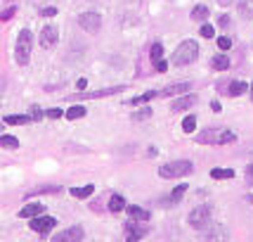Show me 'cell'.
<instances>
[{
    "instance_id": "12",
    "label": "cell",
    "mask_w": 253,
    "mask_h": 242,
    "mask_svg": "<svg viewBox=\"0 0 253 242\" xmlns=\"http://www.w3.org/2000/svg\"><path fill=\"white\" fill-rule=\"evenodd\" d=\"M123 91V88H104V91H95V93H83L80 91L78 95H71V100H95V97H104V95H114Z\"/></svg>"
},
{
    "instance_id": "31",
    "label": "cell",
    "mask_w": 253,
    "mask_h": 242,
    "mask_svg": "<svg viewBox=\"0 0 253 242\" xmlns=\"http://www.w3.org/2000/svg\"><path fill=\"white\" fill-rule=\"evenodd\" d=\"M149 117H152V109L147 107V109H142V112H135L133 121H145V119H149Z\"/></svg>"
},
{
    "instance_id": "15",
    "label": "cell",
    "mask_w": 253,
    "mask_h": 242,
    "mask_svg": "<svg viewBox=\"0 0 253 242\" xmlns=\"http://www.w3.org/2000/svg\"><path fill=\"white\" fill-rule=\"evenodd\" d=\"M128 209V216L133 218V221H140V223H147L149 218H152V214L147 212V209H142V207H126Z\"/></svg>"
},
{
    "instance_id": "26",
    "label": "cell",
    "mask_w": 253,
    "mask_h": 242,
    "mask_svg": "<svg viewBox=\"0 0 253 242\" xmlns=\"http://www.w3.org/2000/svg\"><path fill=\"white\" fill-rule=\"evenodd\" d=\"M154 97H159V93H156V91H149V93H142V95H137V97H133L130 105H145V102L154 100Z\"/></svg>"
},
{
    "instance_id": "34",
    "label": "cell",
    "mask_w": 253,
    "mask_h": 242,
    "mask_svg": "<svg viewBox=\"0 0 253 242\" xmlns=\"http://www.w3.org/2000/svg\"><path fill=\"white\" fill-rule=\"evenodd\" d=\"M201 36H203V38H213V33H215V29L211 27V24H203V27H201V31H199Z\"/></svg>"
},
{
    "instance_id": "24",
    "label": "cell",
    "mask_w": 253,
    "mask_h": 242,
    "mask_svg": "<svg viewBox=\"0 0 253 242\" xmlns=\"http://www.w3.org/2000/svg\"><path fill=\"white\" fill-rule=\"evenodd\" d=\"M211 178H215V181H227V178H234V171H232V169H213V171H211Z\"/></svg>"
},
{
    "instance_id": "32",
    "label": "cell",
    "mask_w": 253,
    "mask_h": 242,
    "mask_svg": "<svg viewBox=\"0 0 253 242\" xmlns=\"http://www.w3.org/2000/svg\"><path fill=\"white\" fill-rule=\"evenodd\" d=\"M43 114H45V112H43V109H40L38 105H33V107H31V114H28V117H31V121H40V119H43Z\"/></svg>"
},
{
    "instance_id": "40",
    "label": "cell",
    "mask_w": 253,
    "mask_h": 242,
    "mask_svg": "<svg viewBox=\"0 0 253 242\" xmlns=\"http://www.w3.org/2000/svg\"><path fill=\"white\" fill-rule=\"evenodd\" d=\"M76 88H78V91H85V88H88V81L78 79V81H76Z\"/></svg>"
},
{
    "instance_id": "22",
    "label": "cell",
    "mask_w": 253,
    "mask_h": 242,
    "mask_svg": "<svg viewBox=\"0 0 253 242\" xmlns=\"http://www.w3.org/2000/svg\"><path fill=\"white\" fill-rule=\"evenodd\" d=\"M192 19H194V22H206V19H208V7H206V5H197V7L192 10Z\"/></svg>"
},
{
    "instance_id": "3",
    "label": "cell",
    "mask_w": 253,
    "mask_h": 242,
    "mask_svg": "<svg viewBox=\"0 0 253 242\" xmlns=\"http://www.w3.org/2000/svg\"><path fill=\"white\" fill-rule=\"evenodd\" d=\"M197 140L199 143H211V145H227V143H234L237 135L232 131H227V128H208L201 135H197Z\"/></svg>"
},
{
    "instance_id": "7",
    "label": "cell",
    "mask_w": 253,
    "mask_h": 242,
    "mask_svg": "<svg viewBox=\"0 0 253 242\" xmlns=\"http://www.w3.org/2000/svg\"><path fill=\"white\" fill-rule=\"evenodd\" d=\"M78 24L83 31H88V33H97L100 27H102V17L97 12H83L78 17Z\"/></svg>"
},
{
    "instance_id": "13",
    "label": "cell",
    "mask_w": 253,
    "mask_h": 242,
    "mask_svg": "<svg viewBox=\"0 0 253 242\" xmlns=\"http://www.w3.org/2000/svg\"><path fill=\"white\" fill-rule=\"evenodd\" d=\"M38 214H45V204H26V207H22L19 209V218H33V216Z\"/></svg>"
},
{
    "instance_id": "8",
    "label": "cell",
    "mask_w": 253,
    "mask_h": 242,
    "mask_svg": "<svg viewBox=\"0 0 253 242\" xmlns=\"http://www.w3.org/2000/svg\"><path fill=\"white\" fill-rule=\"evenodd\" d=\"M57 38H59V31H57V27H43V31H40V48H45V50H50V48H54V43H57Z\"/></svg>"
},
{
    "instance_id": "1",
    "label": "cell",
    "mask_w": 253,
    "mask_h": 242,
    "mask_svg": "<svg viewBox=\"0 0 253 242\" xmlns=\"http://www.w3.org/2000/svg\"><path fill=\"white\" fill-rule=\"evenodd\" d=\"M199 57V45L194 40H182L177 48H175V55H173V64L175 67H187L192 62H197Z\"/></svg>"
},
{
    "instance_id": "2",
    "label": "cell",
    "mask_w": 253,
    "mask_h": 242,
    "mask_svg": "<svg viewBox=\"0 0 253 242\" xmlns=\"http://www.w3.org/2000/svg\"><path fill=\"white\" fill-rule=\"evenodd\" d=\"M31 48H33V36H31V31L24 29V31H19V36H17V45H14V60H17V64H28V60H31Z\"/></svg>"
},
{
    "instance_id": "41",
    "label": "cell",
    "mask_w": 253,
    "mask_h": 242,
    "mask_svg": "<svg viewBox=\"0 0 253 242\" xmlns=\"http://www.w3.org/2000/svg\"><path fill=\"white\" fill-rule=\"evenodd\" d=\"M211 109H213V112H223V107H220V102H218V100L211 102Z\"/></svg>"
},
{
    "instance_id": "43",
    "label": "cell",
    "mask_w": 253,
    "mask_h": 242,
    "mask_svg": "<svg viewBox=\"0 0 253 242\" xmlns=\"http://www.w3.org/2000/svg\"><path fill=\"white\" fill-rule=\"evenodd\" d=\"M246 176H249V178H253V164L249 166V169H246Z\"/></svg>"
},
{
    "instance_id": "16",
    "label": "cell",
    "mask_w": 253,
    "mask_h": 242,
    "mask_svg": "<svg viewBox=\"0 0 253 242\" xmlns=\"http://www.w3.org/2000/svg\"><path fill=\"white\" fill-rule=\"evenodd\" d=\"M88 114V109L83 107V105H74V107H69L67 112H64V117H67L69 121H76V119H83Z\"/></svg>"
},
{
    "instance_id": "23",
    "label": "cell",
    "mask_w": 253,
    "mask_h": 242,
    "mask_svg": "<svg viewBox=\"0 0 253 242\" xmlns=\"http://www.w3.org/2000/svg\"><path fill=\"white\" fill-rule=\"evenodd\" d=\"M0 148L5 150H17L19 148V140L14 135H0Z\"/></svg>"
},
{
    "instance_id": "44",
    "label": "cell",
    "mask_w": 253,
    "mask_h": 242,
    "mask_svg": "<svg viewBox=\"0 0 253 242\" xmlns=\"http://www.w3.org/2000/svg\"><path fill=\"white\" fill-rule=\"evenodd\" d=\"M249 202H251V204H253V195H249Z\"/></svg>"
},
{
    "instance_id": "17",
    "label": "cell",
    "mask_w": 253,
    "mask_h": 242,
    "mask_svg": "<svg viewBox=\"0 0 253 242\" xmlns=\"http://www.w3.org/2000/svg\"><path fill=\"white\" fill-rule=\"evenodd\" d=\"M211 67L215 71H225V69H229V57L227 55H215L213 60H211Z\"/></svg>"
},
{
    "instance_id": "42",
    "label": "cell",
    "mask_w": 253,
    "mask_h": 242,
    "mask_svg": "<svg viewBox=\"0 0 253 242\" xmlns=\"http://www.w3.org/2000/svg\"><path fill=\"white\" fill-rule=\"evenodd\" d=\"M234 0H218V5H223V7H227V5H232Z\"/></svg>"
},
{
    "instance_id": "45",
    "label": "cell",
    "mask_w": 253,
    "mask_h": 242,
    "mask_svg": "<svg viewBox=\"0 0 253 242\" xmlns=\"http://www.w3.org/2000/svg\"><path fill=\"white\" fill-rule=\"evenodd\" d=\"M251 100H253V86H251Z\"/></svg>"
},
{
    "instance_id": "39",
    "label": "cell",
    "mask_w": 253,
    "mask_h": 242,
    "mask_svg": "<svg viewBox=\"0 0 253 242\" xmlns=\"http://www.w3.org/2000/svg\"><path fill=\"white\" fill-rule=\"evenodd\" d=\"M218 24H220L223 29H227V27H229V17H227V14H223V17L218 19Z\"/></svg>"
},
{
    "instance_id": "35",
    "label": "cell",
    "mask_w": 253,
    "mask_h": 242,
    "mask_svg": "<svg viewBox=\"0 0 253 242\" xmlns=\"http://www.w3.org/2000/svg\"><path fill=\"white\" fill-rule=\"evenodd\" d=\"M218 48H220V50H229V48H232V40L227 38V36H220V38H218Z\"/></svg>"
},
{
    "instance_id": "10",
    "label": "cell",
    "mask_w": 253,
    "mask_h": 242,
    "mask_svg": "<svg viewBox=\"0 0 253 242\" xmlns=\"http://www.w3.org/2000/svg\"><path fill=\"white\" fill-rule=\"evenodd\" d=\"M54 240L57 242H78V240H83V228H80V226H74V228L62 230L59 235H54Z\"/></svg>"
},
{
    "instance_id": "20",
    "label": "cell",
    "mask_w": 253,
    "mask_h": 242,
    "mask_svg": "<svg viewBox=\"0 0 253 242\" xmlns=\"http://www.w3.org/2000/svg\"><path fill=\"white\" fill-rule=\"evenodd\" d=\"M28 121H31V117H26V114H10V117H5V123H10V126H24Z\"/></svg>"
},
{
    "instance_id": "18",
    "label": "cell",
    "mask_w": 253,
    "mask_h": 242,
    "mask_svg": "<svg viewBox=\"0 0 253 242\" xmlns=\"http://www.w3.org/2000/svg\"><path fill=\"white\" fill-rule=\"evenodd\" d=\"M244 91H249V86H246L244 81H234V83H229V86H227L225 93H227V95H232V97H239V95L244 93Z\"/></svg>"
},
{
    "instance_id": "30",
    "label": "cell",
    "mask_w": 253,
    "mask_h": 242,
    "mask_svg": "<svg viewBox=\"0 0 253 242\" xmlns=\"http://www.w3.org/2000/svg\"><path fill=\"white\" fill-rule=\"evenodd\" d=\"M149 57H152V62L163 60V45H161V43H154V45H152V50H149Z\"/></svg>"
},
{
    "instance_id": "14",
    "label": "cell",
    "mask_w": 253,
    "mask_h": 242,
    "mask_svg": "<svg viewBox=\"0 0 253 242\" xmlns=\"http://www.w3.org/2000/svg\"><path fill=\"white\" fill-rule=\"evenodd\" d=\"M194 105H197V95H182V97H180V100H175L173 102V112H182V109H189V107H194Z\"/></svg>"
},
{
    "instance_id": "27",
    "label": "cell",
    "mask_w": 253,
    "mask_h": 242,
    "mask_svg": "<svg viewBox=\"0 0 253 242\" xmlns=\"http://www.w3.org/2000/svg\"><path fill=\"white\" fill-rule=\"evenodd\" d=\"M59 190H62L59 185H43V188L31 190V192H28L26 197H33V195H48V192H52V195H54V192H59Z\"/></svg>"
},
{
    "instance_id": "25",
    "label": "cell",
    "mask_w": 253,
    "mask_h": 242,
    "mask_svg": "<svg viewBox=\"0 0 253 242\" xmlns=\"http://www.w3.org/2000/svg\"><path fill=\"white\" fill-rule=\"evenodd\" d=\"M239 14L251 19L253 17V0H239Z\"/></svg>"
},
{
    "instance_id": "36",
    "label": "cell",
    "mask_w": 253,
    "mask_h": 242,
    "mask_svg": "<svg viewBox=\"0 0 253 242\" xmlns=\"http://www.w3.org/2000/svg\"><path fill=\"white\" fill-rule=\"evenodd\" d=\"M45 114H48L50 119H59V117L64 114V109H59V107H50L48 112H45Z\"/></svg>"
},
{
    "instance_id": "33",
    "label": "cell",
    "mask_w": 253,
    "mask_h": 242,
    "mask_svg": "<svg viewBox=\"0 0 253 242\" xmlns=\"http://www.w3.org/2000/svg\"><path fill=\"white\" fill-rule=\"evenodd\" d=\"M14 12H17V7H7V10H2V12H0V22H7V19H12L14 17Z\"/></svg>"
},
{
    "instance_id": "38",
    "label": "cell",
    "mask_w": 253,
    "mask_h": 242,
    "mask_svg": "<svg viewBox=\"0 0 253 242\" xmlns=\"http://www.w3.org/2000/svg\"><path fill=\"white\" fill-rule=\"evenodd\" d=\"M154 64H156V71H159V74H163V71L168 69V62H163V60H159V62H154Z\"/></svg>"
},
{
    "instance_id": "4",
    "label": "cell",
    "mask_w": 253,
    "mask_h": 242,
    "mask_svg": "<svg viewBox=\"0 0 253 242\" xmlns=\"http://www.w3.org/2000/svg\"><path fill=\"white\" fill-rule=\"evenodd\" d=\"M192 161L187 159H177V161H168V164H163L159 169V176L161 178H180V176H187L192 174Z\"/></svg>"
},
{
    "instance_id": "28",
    "label": "cell",
    "mask_w": 253,
    "mask_h": 242,
    "mask_svg": "<svg viewBox=\"0 0 253 242\" xmlns=\"http://www.w3.org/2000/svg\"><path fill=\"white\" fill-rule=\"evenodd\" d=\"M194 128H197V117L189 114V117L182 119V131H185V133H194Z\"/></svg>"
},
{
    "instance_id": "11",
    "label": "cell",
    "mask_w": 253,
    "mask_h": 242,
    "mask_svg": "<svg viewBox=\"0 0 253 242\" xmlns=\"http://www.w3.org/2000/svg\"><path fill=\"white\" fill-rule=\"evenodd\" d=\"M194 86L192 83H173V86H168V88H163L159 93V97H173V95H185L189 93Z\"/></svg>"
},
{
    "instance_id": "6",
    "label": "cell",
    "mask_w": 253,
    "mask_h": 242,
    "mask_svg": "<svg viewBox=\"0 0 253 242\" xmlns=\"http://www.w3.org/2000/svg\"><path fill=\"white\" fill-rule=\"evenodd\" d=\"M31 230H36V233H40V235H48L50 230L57 226V218L54 216H45V214H38V216H33L31 218Z\"/></svg>"
},
{
    "instance_id": "21",
    "label": "cell",
    "mask_w": 253,
    "mask_h": 242,
    "mask_svg": "<svg viewBox=\"0 0 253 242\" xmlns=\"http://www.w3.org/2000/svg\"><path fill=\"white\" fill-rule=\"evenodd\" d=\"M95 192V185H83V188H71V195L74 197H78V200H85V197H90Z\"/></svg>"
},
{
    "instance_id": "5",
    "label": "cell",
    "mask_w": 253,
    "mask_h": 242,
    "mask_svg": "<svg viewBox=\"0 0 253 242\" xmlns=\"http://www.w3.org/2000/svg\"><path fill=\"white\" fill-rule=\"evenodd\" d=\"M211 218H213V209L208 204H201L189 214V226L197 230H203L206 226H211Z\"/></svg>"
},
{
    "instance_id": "37",
    "label": "cell",
    "mask_w": 253,
    "mask_h": 242,
    "mask_svg": "<svg viewBox=\"0 0 253 242\" xmlns=\"http://www.w3.org/2000/svg\"><path fill=\"white\" fill-rule=\"evenodd\" d=\"M40 14H43V17H54V14H57V7H43Z\"/></svg>"
},
{
    "instance_id": "19",
    "label": "cell",
    "mask_w": 253,
    "mask_h": 242,
    "mask_svg": "<svg viewBox=\"0 0 253 242\" xmlns=\"http://www.w3.org/2000/svg\"><path fill=\"white\" fill-rule=\"evenodd\" d=\"M126 209V200L121 197V195H111V200H109V212L111 214H119Z\"/></svg>"
},
{
    "instance_id": "29",
    "label": "cell",
    "mask_w": 253,
    "mask_h": 242,
    "mask_svg": "<svg viewBox=\"0 0 253 242\" xmlns=\"http://www.w3.org/2000/svg\"><path fill=\"white\" fill-rule=\"evenodd\" d=\"M185 192H187V183H182V185H177V188H175L173 192H171V197H168V200L173 202V204H177V202L185 197Z\"/></svg>"
},
{
    "instance_id": "9",
    "label": "cell",
    "mask_w": 253,
    "mask_h": 242,
    "mask_svg": "<svg viewBox=\"0 0 253 242\" xmlns=\"http://www.w3.org/2000/svg\"><path fill=\"white\" fill-rule=\"evenodd\" d=\"M147 233H149V228H147V226H137L133 218L126 223V238H128V242L140 240V238H145Z\"/></svg>"
}]
</instances>
